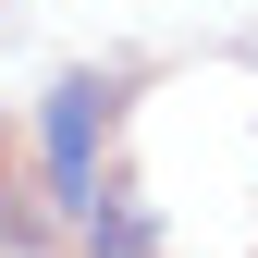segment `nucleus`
<instances>
[{
	"mask_svg": "<svg viewBox=\"0 0 258 258\" xmlns=\"http://www.w3.org/2000/svg\"><path fill=\"white\" fill-rule=\"evenodd\" d=\"M111 99H123L111 74H74V86H49V197H61V221H74V234H99L111 258H136V246H148V221H136V209H111V184H99Z\"/></svg>",
	"mask_w": 258,
	"mask_h": 258,
	"instance_id": "obj_1",
	"label": "nucleus"
}]
</instances>
